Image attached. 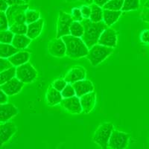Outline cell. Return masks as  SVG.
I'll return each instance as SVG.
<instances>
[{"label": "cell", "mask_w": 149, "mask_h": 149, "mask_svg": "<svg viewBox=\"0 0 149 149\" xmlns=\"http://www.w3.org/2000/svg\"><path fill=\"white\" fill-rule=\"evenodd\" d=\"M81 23L84 28V34L82 37V40L89 49L98 43L102 34L108 28L104 21L93 22L90 19H84Z\"/></svg>", "instance_id": "obj_1"}, {"label": "cell", "mask_w": 149, "mask_h": 149, "mask_svg": "<svg viewBox=\"0 0 149 149\" xmlns=\"http://www.w3.org/2000/svg\"><path fill=\"white\" fill-rule=\"evenodd\" d=\"M66 47V56L72 59H79L86 57L89 54V49L85 42L80 37L72 35L64 36L62 37Z\"/></svg>", "instance_id": "obj_2"}, {"label": "cell", "mask_w": 149, "mask_h": 149, "mask_svg": "<svg viewBox=\"0 0 149 149\" xmlns=\"http://www.w3.org/2000/svg\"><path fill=\"white\" fill-rule=\"evenodd\" d=\"M113 130V124L111 122H103L98 125L93 134V142H95L102 149H107L109 140Z\"/></svg>", "instance_id": "obj_3"}, {"label": "cell", "mask_w": 149, "mask_h": 149, "mask_svg": "<svg viewBox=\"0 0 149 149\" xmlns=\"http://www.w3.org/2000/svg\"><path fill=\"white\" fill-rule=\"evenodd\" d=\"M113 51L114 49L113 48L107 47L97 43L95 46L90 48L86 58L90 61L92 66H95L107 59L113 52Z\"/></svg>", "instance_id": "obj_4"}, {"label": "cell", "mask_w": 149, "mask_h": 149, "mask_svg": "<svg viewBox=\"0 0 149 149\" xmlns=\"http://www.w3.org/2000/svg\"><path fill=\"white\" fill-rule=\"evenodd\" d=\"M74 22L71 14L61 10L57 21V30L55 38H62L64 36L70 35V26Z\"/></svg>", "instance_id": "obj_5"}, {"label": "cell", "mask_w": 149, "mask_h": 149, "mask_svg": "<svg viewBox=\"0 0 149 149\" xmlns=\"http://www.w3.org/2000/svg\"><path fill=\"white\" fill-rule=\"evenodd\" d=\"M38 73L30 62L17 67V78L25 84L32 83L37 79Z\"/></svg>", "instance_id": "obj_6"}, {"label": "cell", "mask_w": 149, "mask_h": 149, "mask_svg": "<svg viewBox=\"0 0 149 149\" xmlns=\"http://www.w3.org/2000/svg\"><path fill=\"white\" fill-rule=\"evenodd\" d=\"M130 138V134L123 132V131L114 130L109 140L108 148L127 149Z\"/></svg>", "instance_id": "obj_7"}, {"label": "cell", "mask_w": 149, "mask_h": 149, "mask_svg": "<svg viewBox=\"0 0 149 149\" xmlns=\"http://www.w3.org/2000/svg\"><path fill=\"white\" fill-rule=\"evenodd\" d=\"M48 52L55 58H63L66 55V47L62 38H55L50 41L48 45Z\"/></svg>", "instance_id": "obj_8"}, {"label": "cell", "mask_w": 149, "mask_h": 149, "mask_svg": "<svg viewBox=\"0 0 149 149\" xmlns=\"http://www.w3.org/2000/svg\"><path fill=\"white\" fill-rule=\"evenodd\" d=\"M66 111L72 114H80L83 112L80 98L77 95L68 98H63L60 104Z\"/></svg>", "instance_id": "obj_9"}, {"label": "cell", "mask_w": 149, "mask_h": 149, "mask_svg": "<svg viewBox=\"0 0 149 149\" xmlns=\"http://www.w3.org/2000/svg\"><path fill=\"white\" fill-rule=\"evenodd\" d=\"M86 71L83 66H75L71 68L66 75L64 76V80L68 84H73L86 79Z\"/></svg>", "instance_id": "obj_10"}, {"label": "cell", "mask_w": 149, "mask_h": 149, "mask_svg": "<svg viewBox=\"0 0 149 149\" xmlns=\"http://www.w3.org/2000/svg\"><path fill=\"white\" fill-rule=\"evenodd\" d=\"M117 40L118 37L116 30L111 28H107L101 35L98 44L114 49L117 46Z\"/></svg>", "instance_id": "obj_11"}, {"label": "cell", "mask_w": 149, "mask_h": 149, "mask_svg": "<svg viewBox=\"0 0 149 149\" xmlns=\"http://www.w3.org/2000/svg\"><path fill=\"white\" fill-rule=\"evenodd\" d=\"M17 131V126L12 122H7L1 123L0 125V139L1 146H3L7 143L10 138L16 134Z\"/></svg>", "instance_id": "obj_12"}, {"label": "cell", "mask_w": 149, "mask_h": 149, "mask_svg": "<svg viewBox=\"0 0 149 149\" xmlns=\"http://www.w3.org/2000/svg\"><path fill=\"white\" fill-rule=\"evenodd\" d=\"M23 86L24 84L16 77L4 84L0 85V89L4 93H6L8 96H12L20 93Z\"/></svg>", "instance_id": "obj_13"}, {"label": "cell", "mask_w": 149, "mask_h": 149, "mask_svg": "<svg viewBox=\"0 0 149 149\" xmlns=\"http://www.w3.org/2000/svg\"><path fill=\"white\" fill-rule=\"evenodd\" d=\"M19 111L15 105L11 103L0 104V122L1 123L9 122L18 114Z\"/></svg>", "instance_id": "obj_14"}, {"label": "cell", "mask_w": 149, "mask_h": 149, "mask_svg": "<svg viewBox=\"0 0 149 149\" xmlns=\"http://www.w3.org/2000/svg\"><path fill=\"white\" fill-rule=\"evenodd\" d=\"M72 86L75 90L76 95L79 98L86 95V94L94 92V90H95L93 82L90 80L86 79L82 80V81L73 84Z\"/></svg>", "instance_id": "obj_15"}, {"label": "cell", "mask_w": 149, "mask_h": 149, "mask_svg": "<svg viewBox=\"0 0 149 149\" xmlns=\"http://www.w3.org/2000/svg\"><path fill=\"white\" fill-rule=\"evenodd\" d=\"M82 109L84 113H90L94 109L96 102V93L95 91L86 94L80 98Z\"/></svg>", "instance_id": "obj_16"}, {"label": "cell", "mask_w": 149, "mask_h": 149, "mask_svg": "<svg viewBox=\"0 0 149 149\" xmlns=\"http://www.w3.org/2000/svg\"><path fill=\"white\" fill-rule=\"evenodd\" d=\"M44 26V19L40 18L37 22L28 25V31L26 35L31 40H34L40 35Z\"/></svg>", "instance_id": "obj_17"}, {"label": "cell", "mask_w": 149, "mask_h": 149, "mask_svg": "<svg viewBox=\"0 0 149 149\" xmlns=\"http://www.w3.org/2000/svg\"><path fill=\"white\" fill-rule=\"evenodd\" d=\"M46 97V102L49 106H56L59 104L63 98L61 95V92L55 90L52 85L48 88Z\"/></svg>", "instance_id": "obj_18"}, {"label": "cell", "mask_w": 149, "mask_h": 149, "mask_svg": "<svg viewBox=\"0 0 149 149\" xmlns=\"http://www.w3.org/2000/svg\"><path fill=\"white\" fill-rule=\"evenodd\" d=\"M29 59H30V53L26 51H19L18 52L8 58L9 61L15 67L26 64V63L29 62Z\"/></svg>", "instance_id": "obj_19"}, {"label": "cell", "mask_w": 149, "mask_h": 149, "mask_svg": "<svg viewBox=\"0 0 149 149\" xmlns=\"http://www.w3.org/2000/svg\"><path fill=\"white\" fill-rule=\"evenodd\" d=\"M28 9H29L28 4L9 6L7 11L5 12V14L7 15L8 19L10 26L11 25L12 21H13V19H14V18L16 16L19 15V14H22V13H25Z\"/></svg>", "instance_id": "obj_20"}, {"label": "cell", "mask_w": 149, "mask_h": 149, "mask_svg": "<svg viewBox=\"0 0 149 149\" xmlns=\"http://www.w3.org/2000/svg\"><path fill=\"white\" fill-rule=\"evenodd\" d=\"M122 14V10L115 11V10H104V9L103 21L107 25V27L110 28L114 23H116L118 21V19L121 17Z\"/></svg>", "instance_id": "obj_21"}, {"label": "cell", "mask_w": 149, "mask_h": 149, "mask_svg": "<svg viewBox=\"0 0 149 149\" xmlns=\"http://www.w3.org/2000/svg\"><path fill=\"white\" fill-rule=\"evenodd\" d=\"M31 40L27 35H18L16 34L11 44L17 48L19 51H23L30 45Z\"/></svg>", "instance_id": "obj_22"}, {"label": "cell", "mask_w": 149, "mask_h": 149, "mask_svg": "<svg viewBox=\"0 0 149 149\" xmlns=\"http://www.w3.org/2000/svg\"><path fill=\"white\" fill-rule=\"evenodd\" d=\"M19 52L17 48L14 47L12 44H5L0 43V57L1 58L8 59L11 56Z\"/></svg>", "instance_id": "obj_23"}, {"label": "cell", "mask_w": 149, "mask_h": 149, "mask_svg": "<svg viewBox=\"0 0 149 149\" xmlns=\"http://www.w3.org/2000/svg\"><path fill=\"white\" fill-rule=\"evenodd\" d=\"M90 7H91L90 20L93 22H100L103 21V8L99 7L95 4H92Z\"/></svg>", "instance_id": "obj_24"}, {"label": "cell", "mask_w": 149, "mask_h": 149, "mask_svg": "<svg viewBox=\"0 0 149 149\" xmlns=\"http://www.w3.org/2000/svg\"><path fill=\"white\" fill-rule=\"evenodd\" d=\"M17 76V67L13 66L8 70L0 72V85H2L9 81Z\"/></svg>", "instance_id": "obj_25"}, {"label": "cell", "mask_w": 149, "mask_h": 149, "mask_svg": "<svg viewBox=\"0 0 149 149\" xmlns=\"http://www.w3.org/2000/svg\"><path fill=\"white\" fill-rule=\"evenodd\" d=\"M84 34V28L81 22L74 21L70 26V35L82 38Z\"/></svg>", "instance_id": "obj_26"}, {"label": "cell", "mask_w": 149, "mask_h": 149, "mask_svg": "<svg viewBox=\"0 0 149 149\" xmlns=\"http://www.w3.org/2000/svg\"><path fill=\"white\" fill-rule=\"evenodd\" d=\"M124 0H109L107 3L103 7V9L119 11L122 10Z\"/></svg>", "instance_id": "obj_27"}, {"label": "cell", "mask_w": 149, "mask_h": 149, "mask_svg": "<svg viewBox=\"0 0 149 149\" xmlns=\"http://www.w3.org/2000/svg\"><path fill=\"white\" fill-rule=\"evenodd\" d=\"M140 7V0H124L122 12L138 10Z\"/></svg>", "instance_id": "obj_28"}, {"label": "cell", "mask_w": 149, "mask_h": 149, "mask_svg": "<svg viewBox=\"0 0 149 149\" xmlns=\"http://www.w3.org/2000/svg\"><path fill=\"white\" fill-rule=\"evenodd\" d=\"M26 24L29 25L31 23L37 22L40 19V13L39 10H32V9H28L26 11Z\"/></svg>", "instance_id": "obj_29"}, {"label": "cell", "mask_w": 149, "mask_h": 149, "mask_svg": "<svg viewBox=\"0 0 149 149\" xmlns=\"http://www.w3.org/2000/svg\"><path fill=\"white\" fill-rule=\"evenodd\" d=\"M9 30L11 31L14 34L18 35H26L28 31L27 24H14L10 26Z\"/></svg>", "instance_id": "obj_30"}, {"label": "cell", "mask_w": 149, "mask_h": 149, "mask_svg": "<svg viewBox=\"0 0 149 149\" xmlns=\"http://www.w3.org/2000/svg\"><path fill=\"white\" fill-rule=\"evenodd\" d=\"M15 34L11 31L6 30L0 31V42L5 44H11Z\"/></svg>", "instance_id": "obj_31"}, {"label": "cell", "mask_w": 149, "mask_h": 149, "mask_svg": "<svg viewBox=\"0 0 149 149\" xmlns=\"http://www.w3.org/2000/svg\"><path fill=\"white\" fill-rule=\"evenodd\" d=\"M61 95H62L63 98H68L75 96L76 95V93H75V90H74V87H73L72 84H68L66 87L63 89V91L61 92Z\"/></svg>", "instance_id": "obj_32"}, {"label": "cell", "mask_w": 149, "mask_h": 149, "mask_svg": "<svg viewBox=\"0 0 149 149\" xmlns=\"http://www.w3.org/2000/svg\"><path fill=\"white\" fill-rule=\"evenodd\" d=\"M10 28L8 19L5 12H1L0 13V31H2L8 30Z\"/></svg>", "instance_id": "obj_33"}, {"label": "cell", "mask_w": 149, "mask_h": 149, "mask_svg": "<svg viewBox=\"0 0 149 149\" xmlns=\"http://www.w3.org/2000/svg\"><path fill=\"white\" fill-rule=\"evenodd\" d=\"M67 84L68 83L65 81L64 78H58V79H56L55 81L52 82V86L58 91L62 92Z\"/></svg>", "instance_id": "obj_34"}, {"label": "cell", "mask_w": 149, "mask_h": 149, "mask_svg": "<svg viewBox=\"0 0 149 149\" xmlns=\"http://www.w3.org/2000/svg\"><path fill=\"white\" fill-rule=\"evenodd\" d=\"M71 14L73 20L76 21V22H81L84 19L83 15H82L81 8H74L72 9L71 14Z\"/></svg>", "instance_id": "obj_35"}, {"label": "cell", "mask_w": 149, "mask_h": 149, "mask_svg": "<svg viewBox=\"0 0 149 149\" xmlns=\"http://www.w3.org/2000/svg\"><path fill=\"white\" fill-rule=\"evenodd\" d=\"M13 65L7 58H1L0 59V72H3L10 68L13 67Z\"/></svg>", "instance_id": "obj_36"}, {"label": "cell", "mask_w": 149, "mask_h": 149, "mask_svg": "<svg viewBox=\"0 0 149 149\" xmlns=\"http://www.w3.org/2000/svg\"><path fill=\"white\" fill-rule=\"evenodd\" d=\"M25 13H22V14H19V15L16 16L14 19H13V21H12V23L10 26L14 25V24H26V18Z\"/></svg>", "instance_id": "obj_37"}, {"label": "cell", "mask_w": 149, "mask_h": 149, "mask_svg": "<svg viewBox=\"0 0 149 149\" xmlns=\"http://www.w3.org/2000/svg\"><path fill=\"white\" fill-rule=\"evenodd\" d=\"M80 8H81V10L84 19H88L90 18V15H91V7H90V5H82Z\"/></svg>", "instance_id": "obj_38"}, {"label": "cell", "mask_w": 149, "mask_h": 149, "mask_svg": "<svg viewBox=\"0 0 149 149\" xmlns=\"http://www.w3.org/2000/svg\"><path fill=\"white\" fill-rule=\"evenodd\" d=\"M140 18L143 22L149 24V9L144 8L140 13Z\"/></svg>", "instance_id": "obj_39"}, {"label": "cell", "mask_w": 149, "mask_h": 149, "mask_svg": "<svg viewBox=\"0 0 149 149\" xmlns=\"http://www.w3.org/2000/svg\"><path fill=\"white\" fill-rule=\"evenodd\" d=\"M140 40L142 42L149 44V30L142 31L140 34Z\"/></svg>", "instance_id": "obj_40"}, {"label": "cell", "mask_w": 149, "mask_h": 149, "mask_svg": "<svg viewBox=\"0 0 149 149\" xmlns=\"http://www.w3.org/2000/svg\"><path fill=\"white\" fill-rule=\"evenodd\" d=\"M9 6H13V5H25L26 2L23 0H4Z\"/></svg>", "instance_id": "obj_41"}, {"label": "cell", "mask_w": 149, "mask_h": 149, "mask_svg": "<svg viewBox=\"0 0 149 149\" xmlns=\"http://www.w3.org/2000/svg\"><path fill=\"white\" fill-rule=\"evenodd\" d=\"M8 101V95L5 93H4L2 90L0 91V104H6Z\"/></svg>", "instance_id": "obj_42"}, {"label": "cell", "mask_w": 149, "mask_h": 149, "mask_svg": "<svg viewBox=\"0 0 149 149\" xmlns=\"http://www.w3.org/2000/svg\"><path fill=\"white\" fill-rule=\"evenodd\" d=\"M8 8L9 5L4 0H0V10H1V12H6Z\"/></svg>", "instance_id": "obj_43"}, {"label": "cell", "mask_w": 149, "mask_h": 149, "mask_svg": "<svg viewBox=\"0 0 149 149\" xmlns=\"http://www.w3.org/2000/svg\"><path fill=\"white\" fill-rule=\"evenodd\" d=\"M109 0H93V4H95L99 7L103 8L107 3Z\"/></svg>", "instance_id": "obj_44"}, {"label": "cell", "mask_w": 149, "mask_h": 149, "mask_svg": "<svg viewBox=\"0 0 149 149\" xmlns=\"http://www.w3.org/2000/svg\"><path fill=\"white\" fill-rule=\"evenodd\" d=\"M84 2H85L89 5H91L92 4H93V0H84Z\"/></svg>", "instance_id": "obj_45"}, {"label": "cell", "mask_w": 149, "mask_h": 149, "mask_svg": "<svg viewBox=\"0 0 149 149\" xmlns=\"http://www.w3.org/2000/svg\"><path fill=\"white\" fill-rule=\"evenodd\" d=\"M144 8H148L149 9V0L146 1L144 4Z\"/></svg>", "instance_id": "obj_46"}, {"label": "cell", "mask_w": 149, "mask_h": 149, "mask_svg": "<svg viewBox=\"0 0 149 149\" xmlns=\"http://www.w3.org/2000/svg\"><path fill=\"white\" fill-rule=\"evenodd\" d=\"M66 1L69 2H77V1H84V0H66Z\"/></svg>", "instance_id": "obj_47"}, {"label": "cell", "mask_w": 149, "mask_h": 149, "mask_svg": "<svg viewBox=\"0 0 149 149\" xmlns=\"http://www.w3.org/2000/svg\"><path fill=\"white\" fill-rule=\"evenodd\" d=\"M23 1H25V2H26V3L28 4V3H29V1H30V0H23Z\"/></svg>", "instance_id": "obj_48"}]
</instances>
